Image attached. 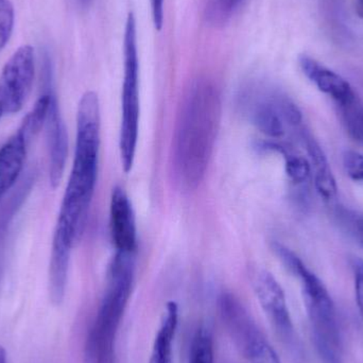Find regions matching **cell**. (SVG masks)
<instances>
[{"instance_id": "3957f363", "label": "cell", "mask_w": 363, "mask_h": 363, "mask_svg": "<svg viewBox=\"0 0 363 363\" xmlns=\"http://www.w3.org/2000/svg\"><path fill=\"white\" fill-rule=\"evenodd\" d=\"M135 271V254L115 253L108 287L87 334L83 363H115L117 335L127 309Z\"/></svg>"}, {"instance_id": "7a4b0ae2", "label": "cell", "mask_w": 363, "mask_h": 363, "mask_svg": "<svg viewBox=\"0 0 363 363\" xmlns=\"http://www.w3.org/2000/svg\"><path fill=\"white\" fill-rule=\"evenodd\" d=\"M221 96L206 79L190 87L174 140V167L186 189H196L204 178L221 121Z\"/></svg>"}, {"instance_id": "30bf717a", "label": "cell", "mask_w": 363, "mask_h": 363, "mask_svg": "<svg viewBox=\"0 0 363 363\" xmlns=\"http://www.w3.org/2000/svg\"><path fill=\"white\" fill-rule=\"evenodd\" d=\"M44 128L49 152V179L51 186L55 188L63 178L68 155L67 130L55 95L51 98Z\"/></svg>"}, {"instance_id": "8fae6325", "label": "cell", "mask_w": 363, "mask_h": 363, "mask_svg": "<svg viewBox=\"0 0 363 363\" xmlns=\"http://www.w3.org/2000/svg\"><path fill=\"white\" fill-rule=\"evenodd\" d=\"M301 69L305 76L322 91L330 96L337 106H340L351 101L357 96L349 82L340 74L322 65L308 55H301L298 59Z\"/></svg>"}, {"instance_id": "ffe728a7", "label": "cell", "mask_w": 363, "mask_h": 363, "mask_svg": "<svg viewBox=\"0 0 363 363\" xmlns=\"http://www.w3.org/2000/svg\"><path fill=\"white\" fill-rule=\"evenodd\" d=\"M15 26V9L11 0H0V51L6 46Z\"/></svg>"}, {"instance_id": "9c48e42d", "label": "cell", "mask_w": 363, "mask_h": 363, "mask_svg": "<svg viewBox=\"0 0 363 363\" xmlns=\"http://www.w3.org/2000/svg\"><path fill=\"white\" fill-rule=\"evenodd\" d=\"M110 232L116 253L135 254L138 230L131 201L123 188L115 187L111 196Z\"/></svg>"}, {"instance_id": "5b68a950", "label": "cell", "mask_w": 363, "mask_h": 363, "mask_svg": "<svg viewBox=\"0 0 363 363\" xmlns=\"http://www.w3.org/2000/svg\"><path fill=\"white\" fill-rule=\"evenodd\" d=\"M123 94H121V125L119 138L121 160L125 174L131 172L135 161L140 128V61L138 35L134 15L130 13L125 28L123 40Z\"/></svg>"}, {"instance_id": "9a60e30c", "label": "cell", "mask_w": 363, "mask_h": 363, "mask_svg": "<svg viewBox=\"0 0 363 363\" xmlns=\"http://www.w3.org/2000/svg\"><path fill=\"white\" fill-rule=\"evenodd\" d=\"M178 326V304L168 302L155 335L149 363H174V343Z\"/></svg>"}, {"instance_id": "277c9868", "label": "cell", "mask_w": 363, "mask_h": 363, "mask_svg": "<svg viewBox=\"0 0 363 363\" xmlns=\"http://www.w3.org/2000/svg\"><path fill=\"white\" fill-rule=\"evenodd\" d=\"M272 249L286 268L300 279L313 340L322 359L325 363H341L340 330L330 292L294 252L279 242H273Z\"/></svg>"}, {"instance_id": "2e32d148", "label": "cell", "mask_w": 363, "mask_h": 363, "mask_svg": "<svg viewBox=\"0 0 363 363\" xmlns=\"http://www.w3.org/2000/svg\"><path fill=\"white\" fill-rule=\"evenodd\" d=\"M262 149L274 151V152L283 155L285 159L286 174L294 185H302L311 178V163L304 157L290 153L285 147L277 144V143H264Z\"/></svg>"}, {"instance_id": "cb8c5ba5", "label": "cell", "mask_w": 363, "mask_h": 363, "mask_svg": "<svg viewBox=\"0 0 363 363\" xmlns=\"http://www.w3.org/2000/svg\"><path fill=\"white\" fill-rule=\"evenodd\" d=\"M353 228L355 230L356 236L359 239L363 245V217H356L353 220Z\"/></svg>"}, {"instance_id": "5bb4252c", "label": "cell", "mask_w": 363, "mask_h": 363, "mask_svg": "<svg viewBox=\"0 0 363 363\" xmlns=\"http://www.w3.org/2000/svg\"><path fill=\"white\" fill-rule=\"evenodd\" d=\"M302 140L308 153L315 189L325 202H332L336 199L338 187H337L336 179L330 169L328 157L319 143L313 138L311 134L302 131Z\"/></svg>"}, {"instance_id": "4316f807", "label": "cell", "mask_w": 363, "mask_h": 363, "mask_svg": "<svg viewBox=\"0 0 363 363\" xmlns=\"http://www.w3.org/2000/svg\"><path fill=\"white\" fill-rule=\"evenodd\" d=\"M357 12L363 19V0H357Z\"/></svg>"}, {"instance_id": "52a82bcc", "label": "cell", "mask_w": 363, "mask_h": 363, "mask_svg": "<svg viewBox=\"0 0 363 363\" xmlns=\"http://www.w3.org/2000/svg\"><path fill=\"white\" fill-rule=\"evenodd\" d=\"M35 77V52L30 45L19 47L0 74V121L25 106Z\"/></svg>"}, {"instance_id": "ac0fdd59", "label": "cell", "mask_w": 363, "mask_h": 363, "mask_svg": "<svg viewBox=\"0 0 363 363\" xmlns=\"http://www.w3.org/2000/svg\"><path fill=\"white\" fill-rule=\"evenodd\" d=\"M213 340L208 328L200 326L192 338L189 363H213Z\"/></svg>"}, {"instance_id": "4fadbf2b", "label": "cell", "mask_w": 363, "mask_h": 363, "mask_svg": "<svg viewBox=\"0 0 363 363\" xmlns=\"http://www.w3.org/2000/svg\"><path fill=\"white\" fill-rule=\"evenodd\" d=\"M247 108L252 123L264 135L279 138L285 134V121L274 99V91L247 96Z\"/></svg>"}, {"instance_id": "8992f818", "label": "cell", "mask_w": 363, "mask_h": 363, "mask_svg": "<svg viewBox=\"0 0 363 363\" xmlns=\"http://www.w3.org/2000/svg\"><path fill=\"white\" fill-rule=\"evenodd\" d=\"M220 317L239 353L250 363H281L249 311L234 294L223 292L218 300Z\"/></svg>"}, {"instance_id": "7402d4cb", "label": "cell", "mask_w": 363, "mask_h": 363, "mask_svg": "<svg viewBox=\"0 0 363 363\" xmlns=\"http://www.w3.org/2000/svg\"><path fill=\"white\" fill-rule=\"evenodd\" d=\"M354 279H355L356 302L363 319V260H354Z\"/></svg>"}, {"instance_id": "d6986e66", "label": "cell", "mask_w": 363, "mask_h": 363, "mask_svg": "<svg viewBox=\"0 0 363 363\" xmlns=\"http://www.w3.org/2000/svg\"><path fill=\"white\" fill-rule=\"evenodd\" d=\"M247 0H209L206 6V17L215 26L228 23Z\"/></svg>"}, {"instance_id": "484cf974", "label": "cell", "mask_w": 363, "mask_h": 363, "mask_svg": "<svg viewBox=\"0 0 363 363\" xmlns=\"http://www.w3.org/2000/svg\"><path fill=\"white\" fill-rule=\"evenodd\" d=\"M0 363H8L6 351L1 347H0Z\"/></svg>"}, {"instance_id": "6da1fadb", "label": "cell", "mask_w": 363, "mask_h": 363, "mask_svg": "<svg viewBox=\"0 0 363 363\" xmlns=\"http://www.w3.org/2000/svg\"><path fill=\"white\" fill-rule=\"evenodd\" d=\"M100 127L99 98L86 91L79 102L74 163L53 234V240L72 249L82 236L97 184Z\"/></svg>"}, {"instance_id": "e0dca14e", "label": "cell", "mask_w": 363, "mask_h": 363, "mask_svg": "<svg viewBox=\"0 0 363 363\" xmlns=\"http://www.w3.org/2000/svg\"><path fill=\"white\" fill-rule=\"evenodd\" d=\"M345 129L352 138L363 144V100L359 96L338 106Z\"/></svg>"}, {"instance_id": "d4e9b609", "label": "cell", "mask_w": 363, "mask_h": 363, "mask_svg": "<svg viewBox=\"0 0 363 363\" xmlns=\"http://www.w3.org/2000/svg\"><path fill=\"white\" fill-rule=\"evenodd\" d=\"M77 4H78V6H80V8L82 9H86L89 8V6H91V2H93V0H76Z\"/></svg>"}, {"instance_id": "7c38bea8", "label": "cell", "mask_w": 363, "mask_h": 363, "mask_svg": "<svg viewBox=\"0 0 363 363\" xmlns=\"http://www.w3.org/2000/svg\"><path fill=\"white\" fill-rule=\"evenodd\" d=\"M30 140L31 138L25 130L19 128L16 133L0 147V202L23 172Z\"/></svg>"}, {"instance_id": "44dd1931", "label": "cell", "mask_w": 363, "mask_h": 363, "mask_svg": "<svg viewBox=\"0 0 363 363\" xmlns=\"http://www.w3.org/2000/svg\"><path fill=\"white\" fill-rule=\"evenodd\" d=\"M343 166L347 176L355 182H363V155L353 150L345 151Z\"/></svg>"}, {"instance_id": "603a6c76", "label": "cell", "mask_w": 363, "mask_h": 363, "mask_svg": "<svg viewBox=\"0 0 363 363\" xmlns=\"http://www.w3.org/2000/svg\"><path fill=\"white\" fill-rule=\"evenodd\" d=\"M155 29L161 30L164 23V0H150Z\"/></svg>"}, {"instance_id": "ba28073f", "label": "cell", "mask_w": 363, "mask_h": 363, "mask_svg": "<svg viewBox=\"0 0 363 363\" xmlns=\"http://www.w3.org/2000/svg\"><path fill=\"white\" fill-rule=\"evenodd\" d=\"M253 287L262 311L277 334L285 340H292L294 324L285 292L279 281L268 271H258L254 277Z\"/></svg>"}]
</instances>
